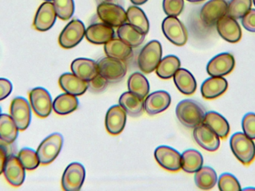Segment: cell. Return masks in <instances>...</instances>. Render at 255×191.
Returning <instances> with one entry per match:
<instances>
[{
  "mask_svg": "<svg viewBox=\"0 0 255 191\" xmlns=\"http://www.w3.org/2000/svg\"><path fill=\"white\" fill-rule=\"evenodd\" d=\"M177 118L181 124L190 129L203 123L206 111L199 102L192 99H184L176 107Z\"/></svg>",
  "mask_w": 255,
  "mask_h": 191,
  "instance_id": "cell-1",
  "label": "cell"
},
{
  "mask_svg": "<svg viewBox=\"0 0 255 191\" xmlns=\"http://www.w3.org/2000/svg\"><path fill=\"white\" fill-rule=\"evenodd\" d=\"M230 146L232 153L243 165L248 166L254 162L255 144L245 134L238 132L232 135Z\"/></svg>",
  "mask_w": 255,
  "mask_h": 191,
  "instance_id": "cell-2",
  "label": "cell"
},
{
  "mask_svg": "<svg viewBox=\"0 0 255 191\" xmlns=\"http://www.w3.org/2000/svg\"><path fill=\"white\" fill-rule=\"evenodd\" d=\"M161 58V44L157 40H151L139 52L137 59L138 67L142 73H151L156 70Z\"/></svg>",
  "mask_w": 255,
  "mask_h": 191,
  "instance_id": "cell-3",
  "label": "cell"
},
{
  "mask_svg": "<svg viewBox=\"0 0 255 191\" xmlns=\"http://www.w3.org/2000/svg\"><path fill=\"white\" fill-rule=\"evenodd\" d=\"M99 73L110 83L121 82L127 73V66L123 60L106 57L98 63Z\"/></svg>",
  "mask_w": 255,
  "mask_h": 191,
  "instance_id": "cell-4",
  "label": "cell"
},
{
  "mask_svg": "<svg viewBox=\"0 0 255 191\" xmlns=\"http://www.w3.org/2000/svg\"><path fill=\"white\" fill-rule=\"evenodd\" d=\"M63 142L64 138L61 134H52L47 137L37 148V154L40 164L47 165L54 162L62 149Z\"/></svg>",
  "mask_w": 255,
  "mask_h": 191,
  "instance_id": "cell-5",
  "label": "cell"
},
{
  "mask_svg": "<svg viewBox=\"0 0 255 191\" xmlns=\"http://www.w3.org/2000/svg\"><path fill=\"white\" fill-rule=\"evenodd\" d=\"M97 14L104 23L120 27L127 21V11L122 6L113 2H103L97 7Z\"/></svg>",
  "mask_w": 255,
  "mask_h": 191,
  "instance_id": "cell-6",
  "label": "cell"
},
{
  "mask_svg": "<svg viewBox=\"0 0 255 191\" xmlns=\"http://www.w3.org/2000/svg\"><path fill=\"white\" fill-rule=\"evenodd\" d=\"M162 30L165 37L176 46H184L187 42V28L177 16H168L165 18L162 23Z\"/></svg>",
  "mask_w": 255,
  "mask_h": 191,
  "instance_id": "cell-7",
  "label": "cell"
},
{
  "mask_svg": "<svg viewBox=\"0 0 255 191\" xmlns=\"http://www.w3.org/2000/svg\"><path fill=\"white\" fill-rule=\"evenodd\" d=\"M85 26L79 19L70 21L60 34L58 42L64 49H72L77 46L85 35Z\"/></svg>",
  "mask_w": 255,
  "mask_h": 191,
  "instance_id": "cell-8",
  "label": "cell"
},
{
  "mask_svg": "<svg viewBox=\"0 0 255 191\" xmlns=\"http://www.w3.org/2000/svg\"><path fill=\"white\" fill-rule=\"evenodd\" d=\"M228 4L226 0H210L204 4L200 11V19L204 25L212 27L225 15L227 14Z\"/></svg>",
  "mask_w": 255,
  "mask_h": 191,
  "instance_id": "cell-9",
  "label": "cell"
},
{
  "mask_svg": "<svg viewBox=\"0 0 255 191\" xmlns=\"http://www.w3.org/2000/svg\"><path fill=\"white\" fill-rule=\"evenodd\" d=\"M30 105L36 115L46 118L52 110V100L49 93L43 88H36L29 93Z\"/></svg>",
  "mask_w": 255,
  "mask_h": 191,
  "instance_id": "cell-10",
  "label": "cell"
},
{
  "mask_svg": "<svg viewBox=\"0 0 255 191\" xmlns=\"http://www.w3.org/2000/svg\"><path fill=\"white\" fill-rule=\"evenodd\" d=\"M31 105L22 97H16L12 100L10 114L19 131H25L29 126L31 120Z\"/></svg>",
  "mask_w": 255,
  "mask_h": 191,
  "instance_id": "cell-11",
  "label": "cell"
},
{
  "mask_svg": "<svg viewBox=\"0 0 255 191\" xmlns=\"http://www.w3.org/2000/svg\"><path fill=\"white\" fill-rule=\"evenodd\" d=\"M85 168L79 163H72L66 168L62 180L61 186L65 191H78L82 189L85 180Z\"/></svg>",
  "mask_w": 255,
  "mask_h": 191,
  "instance_id": "cell-12",
  "label": "cell"
},
{
  "mask_svg": "<svg viewBox=\"0 0 255 191\" xmlns=\"http://www.w3.org/2000/svg\"><path fill=\"white\" fill-rule=\"evenodd\" d=\"M154 158L159 165L166 171L178 172L181 169V155L171 147H157L154 152Z\"/></svg>",
  "mask_w": 255,
  "mask_h": 191,
  "instance_id": "cell-13",
  "label": "cell"
},
{
  "mask_svg": "<svg viewBox=\"0 0 255 191\" xmlns=\"http://www.w3.org/2000/svg\"><path fill=\"white\" fill-rule=\"evenodd\" d=\"M25 168L17 156L9 155L4 167V178L13 187H19L23 184L25 178Z\"/></svg>",
  "mask_w": 255,
  "mask_h": 191,
  "instance_id": "cell-14",
  "label": "cell"
},
{
  "mask_svg": "<svg viewBox=\"0 0 255 191\" xmlns=\"http://www.w3.org/2000/svg\"><path fill=\"white\" fill-rule=\"evenodd\" d=\"M235 67V57L230 53H222L210 61L207 72L211 76L223 77L232 73Z\"/></svg>",
  "mask_w": 255,
  "mask_h": 191,
  "instance_id": "cell-15",
  "label": "cell"
},
{
  "mask_svg": "<svg viewBox=\"0 0 255 191\" xmlns=\"http://www.w3.org/2000/svg\"><path fill=\"white\" fill-rule=\"evenodd\" d=\"M193 138L196 142L207 151L215 152L220 148V137L204 123L194 128Z\"/></svg>",
  "mask_w": 255,
  "mask_h": 191,
  "instance_id": "cell-16",
  "label": "cell"
},
{
  "mask_svg": "<svg viewBox=\"0 0 255 191\" xmlns=\"http://www.w3.org/2000/svg\"><path fill=\"white\" fill-rule=\"evenodd\" d=\"M217 29L219 34L229 43H238L242 37L241 25L236 19L227 14L217 22Z\"/></svg>",
  "mask_w": 255,
  "mask_h": 191,
  "instance_id": "cell-17",
  "label": "cell"
},
{
  "mask_svg": "<svg viewBox=\"0 0 255 191\" xmlns=\"http://www.w3.org/2000/svg\"><path fill=\"white\" fill-rule=\"evenodd\" d=\"M56 18L57 14L53 3L46 1L37 9L33 25L37 31H46L53 26Z\"/></svg>",
  "mask_w": 255,
  "mask_h": 191,
  "instance_id": "cell-18",
  "label": "cell"
},
{
  "mask_svg": "<svg viewBox=\"0 0 255 191\" xmlns=\"http://www.w3.org/2000/svg\"><path fill=\"white\" fill-rule=\"evenodd\" d=\"M171 96L166 91H155L147 96L144 100V110L150 116L156 115L169 108Z\"/></svg>",
  "mask_w": 255,
  "mask_h": 191,
  "instance_id": "cell-19",
  "label": "cell"
},
{
  "mask_svg": "<svg viewBox=\"0 0 255 191\" xmlns=\"http://www.w3.org/2000/svg\"><path fill=\"white\" fill-rule=\"evenodd\" d=\"M127 113L121 105H114L108 111L106 117V127L111 135H120L127 123Z\"/></svg>",
  "mask_w": 255,
  "mask_h": 191,
  "instance_id": "cell-20",
  "label": "cell"
},
{
  "mask_svg": "<svg viewBox=\"0 0 255 191\" xmlns=\"http://www.w3.org/2000/svg\"><path fill=\"white\" fill-rule=\"evenodd\" d=\"M87 40L94 44H106L115 37V30L110 25L104 23H94L85 30Z\"/></svg>",
  "mask_w": 255,
  "mask_h": 191,
  "instance_id": "cell-21",
  "label": "cell"
},
{
  "mask_svg": "<svg viewBox=\"0 0 255 191\" xmlns=\"http://www.w3.org/2000/svg\"><path fill=\"white\" fill-rule=\"evenodd\" d=\"M71 70L73 74L86 82H89L99 74L98 64L88 58L74 60L72 62Z\"/></svg>",
  "mask_w": 255,
  "mask_h": 191,
  "instance_id": "cell-22",
  "label": "cell"
},
{
  "mask_svg": "<svg viewBox=\"0 0 255 191\" xmlns=\"http://www.w3.org/2000/svg\"><path fill=\"white\" fill-rule=\"evenodd\" d=\"M228 87L229 84L226 79L212 76L203 82L201 92L205 99H214L224 94L227 91Z\"/></svg>",
  "mask_w": 255,
  "mask_h": 191,
  "instance_id": "cell-23",
  "label": "cell"
},
{
  "mask_svg": "<svg viewBox=\"0 0 255 191\" xmlns=\"http://www.w3.org/2000/svg\"><path fill=\"white\" fill-rule=\"evenodd\" d=\"M59 85L64 92L74 96L83 95L88 91V82L82 80L73 73H64L61 76Z\"/></svg>",
  "mask_w": 255,
  "mask_h": 191,
  "instance_id": "cell-24",
  "label": "cell"
},
{
  "mask_svg": "<svg viewBox=\"0 0 255 191\" xmlns=\"http://www.w3.org/2000/svg\"><path fill=\"white\" fill-rule=\"evenodd\" d=\"M203 123L212 129L220 138L225 139L229 136L230 126L226 119L218 113L214 111L206 113Z\"/></svg>",
  "mask_w": 255,
  "mask_h": 191,
  "instance_id": "cell-25",
  "label": "cell"
},
{
  "mask_svg": "<svg viewBox=\"0 0 255 191\" xmlns=\"http://www.w3.org/2000/svg\"><path fill=\"white\" fill-rule=\"evenodd\" d=\"M174 82L178 91L184 95H193L196 91L197 84L194 76L186 69H179L173 76Z\"/></svg>",
  "mask_w": 255,
  "mask_h": 191,
  "instance_id": "cell-26",
  "label": "cell"
},
{
  "mask_svg": "<svg viewBox=\"0 0 255 191\" xmlns=\"http://www.w3.org/2000/svg\"><path fill=\"white\" fill-rule=\"evenodd\" d=\"M119 102L120 105L130 117H137L142 115L144 109V101L139 96L132 94L130 91L126 92L120 98Z\"/></svg>",
  "mask_w": 255,
  "mask_h": 191,
  "instance_id": "cell-27",
  "label": "cell"
},
{
  "mask_svg": "<svg viewBox=\"0 0 255 191\" xmlns=\"http://www.w3.org/2000/svg\"><path fill=\"white\" fill-rule=\"evenodd\" d=\"M105 52L108 57L125 61L131 56L133 51L131 46L121 39L113 38L105 44Z\"/></svg>",
  "mask_w": 255,
  "mask_h": 191,
  "instance_id": "cell-28",
  "label": "cell"
},
{
  "mask_svg": "<svg viewBox=\"0 0 255 191\" xmlns=\"http://www.w3.org/2000/svg\"><path fill=\"white\" fill-rule=\"evenodd\" d=\"M19 129L11 116L0 114V139L7 144H12L18 136Z\"/></svg>",
  "mask_w": 255,
  "mask_h": 191,
  "instance_id": "cell-29",
  "label": "cell"
},
{
  "mask_svg": "<svg viewBox=\"0 0 255 191\" xmlns=\"http://www.w3.org/2000/svg\"><path fill=\"white\" fill-rule=\"evenodd\" d=\"M79 107V100L76 96L63 94L55 98L52 103L54 111L58 115H67L76 111Z\"/></svg>",
  "mask_w": 255,
  "mask_h": 191,
  "instance_id": "cell-30",
  "label": "cell"
},
{
  "mask_svg": "<svg viewBox=\"0 0 255 191\" xmlns=\"http://www.w3.org/2000/svg\"><path fill=\"white\" fill-rule=\"evenodd\" d=\"M118 35L121 40L132 48L137 47L142 44L145 37V34H142L129 23L124 24L118 28Z\"/></svg>",
  "mask_w": 255,
  "mask_h": 191,
  "instance_id": "cell-31",
  "label": "cell"
},
{
  "mask_svg": "<svg viewBox=\"0 0 255 191\" xmlns=\"http://www.w3.org/2000/svg\"><path fill=\"white\" fill-rule=\"evenodd\" d=\"M127 15L128 22L130 25L142 34H146L148 32L149 22L142 9L136 6H130L128 8Z\"/></svg>",
  "mask_w": 255,
  "mask_h": 191,
  "instance_id": "cell-32",
  "label": "cell"
},
{
  "mask_svg": "<svg viewBox=\"0 0 255 191\" xmlns=\"http://www.w3.org/2000/svg\"><path fill=\"white\" fill-rule=\"evenodd\" d=\"M203 165V157L197 150H188L181 155V169L187 174H195Z\"/></svg>",
  "mask_w": 255,
  "mask_h": 191,
  "instance_id": "cell-33",
  "label": "cell"
},
{
  "mask_svg": "<svg viewBox=\"0 0 255 191\" xmlns=\"http://www.w3.org/2000/svg\"><path fill=\"white\" fill-rule=\"evenodd\" d=\"M181 67V62L175 55H168L160 60L156 68V74L162 79H169L173 77L175 73Z\"/></svg>",
  "mask_w": 255,
  "mask_h": 191,
  "instance_id": "cell-34",
  "label": "cell"
},
{
  "mask_svg": "<svg viewBox=\"0 0 255 191\" xmlns=\"http://www.w3.org/2000/svg\"><path fill=\"white\" fill-rule=\"evenodd\" d=\"M128 88L132 94L143 99L149 92V84L142 73H134L128 80Z\"/></svg>",
  "mask_w": 255,
  "mask_h": 191,
  "instance_id": "cell-35",
  "label": "cell"
},
{
  "mask_svg": "<svg viewBox=\"0 0 255 191\" xmlns=\"http://www.w3.org/2000/svg\"><path fill=\"white\" fill-rule=\"evenodd\" d=\"M195 183L202 190H211L217 184V173L210 167H204L196 172Z\"/></svg>",
  "mask_w": 255,
  "mask_h": 191,
  "instance_id": "cell-36",
  "label": "cell"
},
{
  "mask_svg": "<svg viewBox=\"0 0 255 191\" xmlns=\"http://www.w3.org/2000/svg\"><path fill=\"white\" fill-rule=\"evenodd\" d=\"M253 0H232L228 5L227 15L235 19H242L252 9Z\"/></svg>",
  "mask_w": 255,
  "mask_h": 191,
  "instance_id": "cell-37",
  "label": "cell"
},
{
  "mask_svg": "<svg viewBox=\"0 0 255 191\" xmlns=\"http://www.w3.org/2000/svg\"><path fill=\"white\" fill-rule=\"evenodd\" d=\"M17 158L27 171H34L37 169L40 164L37 152L31 149H22L18 153Z\"/></svg>",
  "mask_w": 255,
  "mask_h": 191,
  "instance_id": "cell-38",
  "label": "cell"
},
{
  "mask_svg": "<svg viewBox=\"0 0 255 191\" xmlns=\"http://www.w3.org/2000/svg\"><path fill=\"white\" fill-rule=\"evenodd\" d=\"M57 16L62 20H67L73 16L75 10L73 0H53Z\"/></svg>",
  "mask_w": 255,
  "mask_h": 191,
  "instance_id": "cell-39",
  "label": "cell"
},
{
  "mask_svg": "<svg viewBox=\"0 0 255 191\" xmlns=\"http://www.w3.org/2000/svg\"><path fill=\"white\" fill-rule=\"evenodd\" d=\"M219 189L222 191H238L241 190V184L232 174H224L220 176L218 182Z\"/></svg>",
  "mask_w": 255,
  "mask_h": 191,
  "instance_id": "cell-40",
  "label": "cell"
},
{
  "mask_svg": "<svg viewBox=\"0 0 255 191\" xmlns=\"http://www.w3.org/2000/svg\"><path fill=\"white\" fill-rule=\"evenodd\" d=\"M184 6V0H163V10L167 16H179Z\"/></svg>",
  "mask_w": 255,
  "mask_h": 191,
  "instance_id": "cell-41",
  "label": "cell"
},
{
  "mask_svg": "<svg viewBox=\"0 0 255 191\" xmlns=\"http://www.w3.org/2000/svg\"><path fill=\"white\" fill-rule=\"evenodd\" d=\"M109 83L107 79L99 73L94 79L88 82V90L91 92L96 93V94L101 93L106 89Z\"/></svg>",
  "mask_w": 255,
  "mask_h": 191,
  "instance_id": "cell-42",
  "label": "cell"
},
{
  "mask_svg": "<svg viewBox=\"0 0 255 191\" xmlns=\"http://www.w3.org/2000/svg\"><path fill=\"white\" fill-rule=\"evenodd\" d=\"M244 134L251 139L255 140V114L249 113L244 116L242 122Z\"/></svg>",
  "mask_w": 255,
  "mask_h": 191,
  "instance_id": "cell-43",
  "label": "cell"
},
{
  "mask_svg": "<svg viewBox=\"0 0 255 191\" xmlns=\"http://www.w3.org/2000/svg\"><path fill=\"white\" fill-rule=\"evenodd\" d=\"M242 25L247 31L255 32V9H251L242 18Z\"/></svg>",
  "mask_w": 255,
  "mask_h": 191,
  "instance_id": "cell-44",
  "label": "cell"
},
{
  "mask_svg": "<svg viewBox=\"0 0 255 191\" xmlns=\"http://www.w3.org/2000/svg\"><path fill=\"white\" fill-rule=\"evenodd\" d=\"M13 86L11 82L6 79L0 78V101L6 99L12 92Z\"/></svg>",
  "mask_w": 255,
  "mask_h": 191,
  "instance_id": "cell-45",
  "label": "cell"
},
{
  "mask_svg": "<svg viewBox=\"0 0 255 191\" xmlns=\"http://www.w3.org/2000/svg\"><path fill=\"white\" fill-rule=\"evenodd\" d=\"M0 139V175L3 174L4 171V165H5L6 160H7V156H9L8 152H7V147L4 146L6 143Z\"/></svg>",
  "mask_w": 255,
  "mask_h": 191,
  "instance_id": "cell-46",
  "label": "cell"
},
{
  "mask_svg": "<svg viewBox=\"0 0 255 191\" xmlns=\"http://www.w3.org/2000/svg\"><path fill=\"white\" fill-rule=\"evenodd\" d=\"M133 4L136 5H140V4H143L144 3L146 2L148 0H130Z\"/></svg>",
  "mask_w": 255,
  "mask_h": 191,
  "instance_id": "cell-47",
  "label": "cell"
},
{
  "mask_svg": "<svg viewBox=\"0 0 255 191\" xmlns=\"http://www.w3.org/2000/svg\"><path fill=\"white\" fill-rule=\"evenodd\" d=\"M187 1H190V2L198 3L202 2V1H205V0H187Z\"/></svg>",
  "mask_w": 255,
  "mask_h": 191,
  "instance_id": "cell-48",
  "label": "cell"
},
{
  "mask_svg": "<svg viewBox=\"0 0 255 191\" xmlns=\"http://www.w3.org/2000/svg\"><path fill=\"white\" fill-rule=\"evenodd\" d=\"M245 190H255V189H247Z\"/></svg>",
  "mask_w": 255,
  "mask_h": 191,
  "instance_id": "cell-49",
  "label": "cell"
},
{
  "mask_svg": "<svg viewBox=\"0 0 255 191\" xmlns=\"http://www.w3.org/2000/svg\"><path fill=\"white\" fill-rule=\"evenodd\" d=\"M44 1H53V0H44Z\"/></svg>",
  "mask_w": 255,
  "mask_h": 191,
  "instance_id": "cell-50",
  "label": "cell"
},
{
  "mask_svg": "<svg viewBox=\"0 0 255 191\" xmlns=\"http://www.w3.org/2000/svg\"><path fill=\"white\" fill-rule=\"evenodd\" d=\"M1 114V108H0V114Z\"/></svg>",
  "mask_w": 255,
  "mask_h": 191,
  "instance_id": "cell-51",
  "label": "cell"
},
{
  "mask_svg": "<svg viewBox=\"0 0 255 191\" xmlns=\"http://www.w3.org/2000/svg\"><path fill=\"white\" fill-rule=\"evenodd\" d=\"M253 1H254V4H255V0H253Z\"/></svg>",
  "mask_w": 255,
  "mask_h": 191,
  "instance_id": "cell-52",
  "label": "cell"
}]
</instances>
